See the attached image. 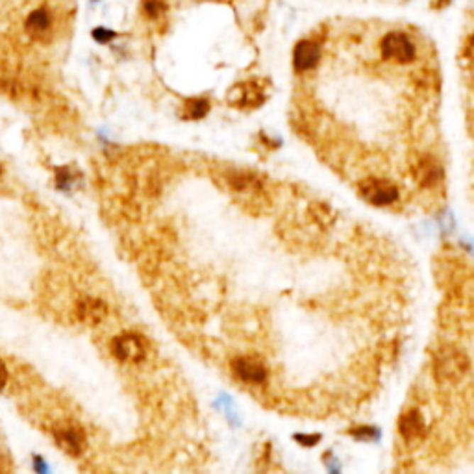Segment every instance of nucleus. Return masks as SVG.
<instances>
[{
    "label": "nucleus",
    "mask_w": 474,
    "mask_h": 474,
    "mask_svg": "<svg viewBox=\"0 0 474 474\" xmlns=\"http://www.w3.org/2000/svg\"><path fill=\"white\" fill-rule=\"evenodd\" d=\"M469 356L454 345H445L437 348L436 356L431 360L434 376L439 384L445 385L458 384L469 373Z\"/></svg>",
    "instance_id": "1"
},
{
    "label": "nucleus",
    "mask_w": 474,
    "mask_h": 474,
    "mask_svg": "<svg viewBox=\"0 0 474 474\" xmlns=\"http://www.w3.org/2000/svg\"><path fill=\"white\" fill-rule=\"evenodd\" d=\"M360 194L375 206H389L393 204L395 200L399 199V189L387 178H380V176H369L360 184Z\"/></svg>",
    "instance_id": "2"
},
{
    "label": "nucleus",
    "mask_w": 474,
    "mask_h": 474,
    "mask_svg": "<svg viewBox=\"0 0 474 474\" xmlns=\"http://www.w3.org/2000/svg\"><path fill=\"white\" fill-rule=\"evenodd\" d=\"M111 354L124 363H139L147 356V343L138 334H123L111 341Z\"/></svg>",
    "instance_id": "3"
},
{
    "label": "nucleus",
    "mask_w": 474,
    "mask_h": 474,
    "mask_svg": "<svg viewBox=\"0 0 474 474\" xmlns=\"http://www.w3.org/2000/svg\"><path fill=\"white\" fill-rule=\"evenodd\" d=\"M382 54L385 60L395 63H408L415 57V45L402 32L387 33L382 41Z\"/></svg>",
    "instance_id": "4"
},
{
    "label": "nucleus",
    "mask_w": 474,
    "mask_h": 474,
    "mask_svg": "<svg viewBox=\"0 0 474 474\" xmlns=\"http://www.w3.org/2000/svg\"><path fill=\"white\" fill-rule=\"evenodd\" d=\"M54 431V439L57 446L69 456H80L86 448V434L75 422H65L60 424Z\"/></svg>",
    "instance_id": "5"
},
{
    "label": "nucleus",
    "mask_w": 474,
    "mask_h": 474,
    "mask_svg": "<svg viewBox=\"0 0 474 474\" xmlns=\"http://www.w3.org/2000/svg\"><path fill=\"white\" fill-rule=\"evenodd\" d=\"M232 370L237 378L245 382V384L260 385L267 380V369L258 358L250 356H241L232 361Z\"/></svg>",
    "instance_id": "6"
},
{
    "label": "nucleus",
    "mask_w": 474,
    "mask_h": 474,
    "mask_svg": "<svg viewBox=\"0 0 474 474\" xmlns=\"http://www.w3.org/2000/svg\"><path fill=\"white\" fill-rule=\"evenodd\" d=\"M76 315H78L82 323L89 324V326H97L108 315V306L102 300L86 297V299H82L80 302L76 304Z\"/></svg>",
    "instance_id": "7"
},
{
    "label": "nucleus",
    "mask_w": 474,
    "mask_h": 474,
    "mask_svg": "<svg viewBox=\"0 0 474 474\" xmlns=\"http://www.w3.org/2000/svg\"><path fill=\"white\" fill-rule=\"evenodd\" d=\"M321 60V47L312 39H304L294 47L293 65L297 71H309Z\"/></svg>",
    "instance_id": "8"
},
{
    "label": "nucleus",
    "mask_w": 474,
    "mask_h": 474,
    "mask_svg": "<svg viewBox=\"0 0 474 474\" xmlns=\"http://www.w3.org/2000/svg\"><path fill=\"white\" fill-rule=\"evenodd\" d=\"M424 430H426V424H424V419H422L421 412L417 409H409L400 417L399 421V431L400 436L406 439V441H417L424 436Z\"/></svg>",
    "instance_id": "9"
},
{
    "label": "nucleus",
    "mask_w": 474,
    "mask_h": 474,
    "mask_svg": "<svg viewBox=\"0 0 474 474\" xmlns=\"http://www.w3.org/2000/svg\"><path fill=\"white\" fill-rule=\"evenodd\" d=\"M237 95L232 97L233 104L237 108H256L258 104H261V87L254 82H247V84H241V86L236 87Z\"/></svg>",
    "instance_id": "10"
},
{
    "label": "nucleus",
    "mask_w": 474,
    "mask_h": 474,
    "mask_svg": "<svg viewBox=\"0 0 474 474\" xmlns=\"http://www.w3.org/2000/svg\"><path fill=\"white\" fill-rule=\"evenodd\" d=\"M415 176H417V182L421 185L434 187L439 180V167L431 158H421L417 167H415Z\"/></svg>",
    "instance_id": "11"
},
{
    "label": "nucleus",
    "mask_w": 474,
    "mask_h": 474,
    "mask_svg": "<svg viewBox=\"0 0 474 474\" xmlns=\"http://www.w3.org/2000/svg\"><path fill=\"white\" fill-rule=\"evenodd\" d=\"M50 24H53L50 13H48L45 8H38V10H33L32 13L28 15V19H26V30H28L32 35H35V38H41L45 32L50 30Z\"/></svg>",
    "instance_id": "12"
},
{
    "label": "nucleus",
    "mask_w": 474,
    "mask_h": 474,
    "mask_svg": "<svg viewBox=\"0 0 474 474\" xmlns=\"http://www.w3.org/2000/svg\"><path fill=\"white\" fill-rule=\"evenodd\" d=\"M209 109V104L208 100L204 99H191L185 102V117L187 118H200L204 117L206 114H208Z\"/></svg>",
    "instance_id": "13"
},
{
    "label": "nucleus",
    "mask_w": 474,
    "mask_h": 474,
    "mask_svg": "<svg viewBox=\"0 0 474 474\" xmlns=\"http://www.w3.org/2000/svg\"><path fill=\"white\" fill-rule=\"evenodd\" d=\"M143 10H145L147 17H150V19H158L160 15L165 13L167 2L165 0H145Z\"/></svg>",
    "instance_id": "14"
},
{
    "label": "nucleus",
    "mask_w": 474,
    "mask_h": 474,
    "mask_svg": "<svg viewBox=\"0 0 474 474\" xmlns=\"http://www.w3.org/2000/svg\"><path fill=\"white\" fill-rule=\"evenodd\" d=\"M351 436L356 437L358 441H376L380 437V431L373 426H360L352 428Z\"/></svg>",
    "instance_id": "15"
},
{
    "label": "nucleus",
    "mask_w": 474,
    "mask_h": 474,
    "mask_svg": "<svg viewBox=\"0 0 474 474\" xmlns=\"http://www.w3.org/2000/svg\"><path fill=\"white\" fill-rule=\"evenodd\" d=\"M91 35H93V39H95L97 43H100V45L111 43V41L117 38V33H115L114 30H108V28H104V26H99V28L93 30Z\"/></svg>",
    "instance_id": "16"
},
{
    "label": "nucleus",
    "mask_w": 474,
    "mask_h": 474,
    "mask_svg": "<svg viewBox=\"0 0 474 474\" xmlns=\"http://www.w3.org/2000/svg\"><path fill=\"white\" fill-rule=\"evenodd\" d=\"M57 189H69L72 185V172L67 167H60L56 171Z\"/></svg>",
    "instance_id": "17"
},
{
    "label": "nucleus",
    "mask_w": 474,
    "mask_h": 474,
    "mask_svg": "<svg viewBox=\"0 0 474 474\" xmlns=\"http://www.w3.org/2000/svg\"><path fill=\"white\" fill-rule=\"evenodd\" d=\"M293 439L302 446H315L321 441V436L319 434H297Z\"/></svg>",
    "instance_id": "18"
},
{
    "label": "nucleus",
    "mask_w": 474,
    "mask_h": 474,
    "mask_svg": "<svg viewBox=\"0 0 474 474\" xmlns=\"http://www.w3.org/2000/svg\"><path fill=\"white\" fill-rule=\"evenodd\" d=\"M8 380H10V373H8V367H6L4 361L0 360V391L6 387Z\"/></svg>",
    "instance_id": "19"
},
{
    "label": "nucleus",
    "mask_w": 474,
    "mask_h": 474,
    "mask_svg": "<svg viewBox=\"0 0 474 474\" xmlns=\"http://www.w3.org/2000/svg\"><path fill=\"white\" fill-rule=\"evenodd\" d=\"M467 56H469L470 60H474V38H470V41H469V47H467Z\"/></svg>",
    "instance_id": "20"
},
{
    "label": "nucleus",
    "mask_w": 474,
    "mask_h": 474,
    "mask_svg": "<svg viewBox=\"0 0 474 474\" xmlns=\"http://www.w3.org/2000/svg\"><path fill=\"white\" fill-rule=\"evenodd\" d=\"M0 175H2V165H0Z\"/></svg>",
    "instance_id": "21"
}]
</instances>
